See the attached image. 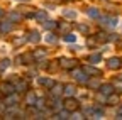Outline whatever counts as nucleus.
Listing matches in <instances>:
<instances>
[{"mask_svg":"<svg viewBox=\"0 0 122 120\" xmlns=\"http://www.w3.org/2000/svg\"><path fill=\"white\" fill-rule=\"evenodd\" d=\"M0 91H2V95H12V93H15V86L10 83H2L0 85Z\"/></svg>","mask_w":122,"mask_h":120,"instance_id":"1","label":"nucleus"},{"mask_svg":"<svg viewBox=\"0 0 122 120\" xmlns=\"http://www.w3.org/2000/svg\"><path fill=\"white\" fill-rule=\"evenodd\" d=\"M73 76H75V80H78L80 83H86V81H88L86 74H85L83 71H80V69H75V71H73Z\"/></svg>","mask_w":122,"mask_h":120,"instance_id":"2","label":"nucleus"},{"mask_svg":"<svg viewBox=\"0 0 122 120\" xmlns=\"http://www.w3.org/2000/svg\"><path fill=\"white\" fill-rule=\"evenodd\" d=\"M65 108H66L68 112H75L76 108H78V103H76L73 98H68V100L65 101Z\"/></svg>","mask_w":122,"mask_h":120,"instance_id":"3","label":"nucleus"},{"mask_svg":"<svg viewBox=\"0 0 122 120\" xmlns=\"http://www.w3.org/2000/svg\"><path fill=\"white\" fill-rule=\"evenodd\" d=\"M15 103H17V96H15L14 93L7 95V98H5V105H7V107H15Z\"/></svg>","mask_w":122,"mask_h":120,"instance_id":"4","label":"nucleus"},{"mask_svg":"<svg viewBox=\"0 0 122 120\" xmlns=\"http://www.w3.org/2000/svg\"><path fill=\"white\" fill-rule=\"evenodd\" d=\"M100 91H102L103 95L109 96V95L114 93V86H112V85H103V86H100Z\"/></svg>","mask_w":122,"mask_h":120,"instance_id":"5","label":"nucleus"},{"mask_svg":"<svg viewBox=\"0 0 122 120\" xmlns=\"http://www.w3.org/2000/svg\"><path fill=\"white\" fill-rule=\"evenodd\" d=\"M109 68H110V69H117V68H120V59H119V58H112V59H109Z\"/></svg>","mask_w":122,"mask_h":120,"instance_id":"6","label":"nucleus"},{"mask_svg":"<svg viewBox=\"0 0 122 120\" xmlns=\"http://www.w3.org/2000/svg\"><path fill=\"white\" fill-rule=\"evenodd\" d=\"M63 93H65L66 96H73V95H75V86H73V85H66V86L63 88Z\"/></svg>","mask_w":122,"mask_h":120,"instance_id":"7","label":"nucleus"},{"mask_svg":"<svg viewBox=\"0 0 122 120\" xmlns=\"http://www.w3.org/2000/svg\"><path fill=\"white\" fill-rule=\"evenodd\" d=\"M0 31L2 32H10L12 31V24L10 22H0Z\"/></svg>","mask_w":122,"mask_h":120,"instance_id":"8","label":"nucleus"},{"mask_svg":"<svg viewBox=\"0 0 122 120\" xmlns=\"http://www.w3.org/2000/svg\"><path fill=\"white\" fill-rule=\"evenodd\" d=\"M25 88H27V83L25 81H19L17 85H15V91H25Z\"/></svg>","mask_w":122,"mask_h":120,"instance_id":"9","label":"nucleus"},{"mask_svg":"<svg viewBox=\"0 0 122 120\" xmlns=\"http://www.w3.org/2000/svg\"><path fill=\"white\" fill-rule=\"evenodd\" d=\"M70 113H71V112H68V110L65 108L63 112H59V113H58L56 117H53V118H70Z\"/></svg>","mask_w":122,"mask_h":120,"instance_id":"10","label":"nucleus"},{"mask_svg":"<svg viewBox=\"0 0 122 120\" xmlns=\"http://www.w3.org/2000/svg\"><path fill=\"white\" fill-rule=\"evenodd\" d=\"M39 39H41L39 32H30V36H29V41L30 42H39Z\"/></svg>","mask_w":122,"mask_h":120,"instance_id":"11","label":"nucleus"},{"mask_svg":"<svg viewBox=\"0 0 122 120\" xmlns=\"http://www.w3.org/2000/svg\"><path fill=\"white\" fill-rule=\"evenodd\" d=\"M86 14H88L90 17H93V19H97V17H98V10H97V9H93V7L88 9V10H86Z\"/></svg>","mask_w":122,"mask_h":120,"instance_id":"12","label":"nucleus"},{"mask_svg":"<svg viewBox=\"0 0 122 120\" xmlns=\"http://www.w3.org/2000/svg\"><path fill=\"white\" fill-rule=\"evenodd\" d=\"M61 93H63V86H61V85H54V88H53V95H61Z\"/></svg>","mask_w":122,"mask_h":120,"instance_id":"13","label":"nucleus"},{"mask_svg":"<svg viewBox=\"0 0 122 120\" xmlns=\"http://www.w3.org/2000/svg\"><path fill=\"white\" fill-rule=\"evenodd\" d=\"M9 66H10V61H9V59H2V61H0V71L7 69Z\"/></svg>","mask_w":122,"mask_h":120,"instance_id":"14","label":"nucleus"},{"mask_svg":"<svg viewBox=\"0 0 122 120\" xmlns=\"http://www.w3.org/2000/svg\"><path fill=\"white\" fill-rule=\"evenodd\" d=\"M27 105H36V95L34 93H29L27 95Z\"/></svg>","mask_w":122,"mask_h":120,"instance_id":"15","label":"nucleus"},{"mask_svg":"<svg viewBox=\"0 0 122 120\" xmlns=\"http://www.w3.org/2000/svg\"><path fill=\"white\" fill-rule=\"evenodd\" d=\"M75 61H71V59H61V64H63L65 68H71Z\"/></svg>","mask_w":122,"mask_h":120,"instance_id":"16","label":"nucleus"},{"mask_svg":"<svg viewBox=\"0 0 122 120\" xmlns=\"http://www.w3.org/2000/svg\"><path fill=\"white\" fill-rule=\"evenodd\" d=\"M36 19L41 20V22H46V12H37L36 14Z\"/></svg>","mask_w":122,"mask_h":120,"instance_id":"17","label":"nucleus"},{"mask_svg":"<svg viewBox=\"0 0 122 120\" xmlns=\"http://www.w3.org/2000/svg\"><path fill=\"white\" fill-rule=\"evenodd\" d=\"M100 59H102L100 54H92V56H90V61H92V63H98Z\"/></svg>","mask_w":122,"mask_h":120,"instance_id":"18","label":"nucleus"},{"mask_svg":"<svg viewBox=\"0 0 122 120\" xmlns=\"http://www.w3.org/2000/svg\"><path fill=\"white\" fill-rule=\"evenodd\" d=\"M63 39H65L66 42H75V36H73V34H66V36H63Z\"/></svg>","mask_w":122,"mask_h":120,"instance_id":"19","label":"nucleus"},{"mask_svg":"<svg viewBox=\"0 0 122 120\" xmlns=\"http://www.w3.org/2000/svg\"><path fill=\"white\" fill-rule=\"evenodd\" d=\"M44 27H46V29H54V27H56V22H49V20H46V22H44Z\"/></svg>","mask_w":122,"mask_h":120,"instance_id":"20","label":"nucleus"},{"mask_svg":"<svg viewBox=\"0 0 122 120\" xmlns=\"http://www.w3.org/2000/svg\"><path fill=\"white\" fill-rule=\"evenodd\" d=\"M9 19L15 22V20H19V19H20V15H19V14H15V12H12V14H10V15H9Z\"/></svg>","mask_w":122,"mask_h":120,"instance_id":"21","label":"nucleus"},{"mask_svg":"<svg viewBox=\"0 0 122 120\" xmlns=\"http://www.w3.org/2000/svg\"><path fill=\"white\" fill-rule=\"evenodd\" d=\"M85 71H86V73H92V74H100V71L95 69V68H85Z\"/></svg>","mask_w":122,"mask_h":120,"instance_id":"22","label":"nucleus"},{"mask_svg":"<svg viewBox=\"0 0 122 120\" xmlns=\"http://www.w3.org/2000/svg\"><path fill=\"white\" fill-rule=\"evenodd\" d=\"M63 15H66V17H75L76 14H75L73 10H63Z\"/></svg>","mask_w":122,"mask_h":120,"instance_id":"23","label":"nucleus"},{"mask_svg":"<svg viewBox=\"0 0 122 120\" xmlns=\"http://www.w3.org/2000/svg\"><path fill=\"white\" fill-rule=\"evenodd\" d=\"M90 86H92V88H98V86H100V83H98L97 80H93V81H90Z\"/></svg>","mask_w":122,"mask_h":120,"instance_id":"24","label":"nucleus"},{"mask_svg":"<svg viewBox=\"0 0 122 120\" xmlns=\"http://www.w3.org/2000/svg\"><path fill=\"white\" fill-rule=\"evenodd\" d=\"M46 41H48V42H56V37H54L53 34H49L48 37H46Z\"/></svg>","mask_w":122,"mask_h":120,"instance_id":"25","label":"nucleus"},{"mask_svg":"<svg viewBox=\"0 0 122 120\" xmlns=\"http://www.w3.org/2000/svg\"><path fill=\"white\" fill-rule=\"evenodd\" d=\"M44 54H46L44 51H36V53H34V58H42Z\"/></svg>","mask_w":122,"mask_h":120,"instance_id":"26","label":"nucleus"},{"mask_svg":"<svg viewBox=\"0 0 122 120\" xmlns=\"http://www.w3.org/2000/svg\"><path fill=\"white\" fill-rule=\"evenodd\" d=\"M78 31H81V32H86V31H88V27H86V25H78Z\"/></svg>","mask_w":122,"mask_h":120,"instance_id":"27","label":"nucleus"},{"mask_svg":"<svg viewBox=\"0 0 122 120\" xmlns=\"http://www.w3.org/2000/svg\"><path fill=\"white\" fill-rule=\"evenodd\" d=\"M70 118H85L81 113H73V117H70Z\"/></svg>","mask_w":122,"mask_h":120,"instance_id":"28","label":"nucleus"},{"mask_svg":"<svg viewBox=\"0 0 122 120\" xmlns=\"http://www.w3.org/2000/svg\"><path fill=\"white\" fill-rule=\"evenodd\" d=\"M0 17H4V10H0Z\"/></svg>","mask_w":122,"mask_h":120,"instance_id":"29","label":"nucleus"}]
</instances>
